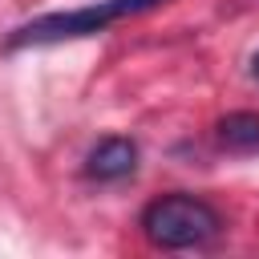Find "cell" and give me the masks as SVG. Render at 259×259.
<instances>
[{
	"mask_svg": "<svg viewBox=\"0 0 259 259\" xmlns=\"http://www.w3.org/2000/svg\"><path fill=\"white\" fill-rule=\"evenodd\" d=\"M158 4H166V0H97L85 8H69V12H45V16L12 28L4 49L12 53V49H36V45H61V40L93 36V32H105L109 24L138 16L146 8H158Z\"/></svg>",
	"mask_w": 259,
	"mask_h": 259,
	"instance_id": "1",
	"label": "cell"
},
{
	"mask_svg": "<svg viewBox=\"0 0 259 259\" xmlns=\"http://www.w3.org/2000/svg\"><path fill=\"white\" fill-rule=\"evenodd\" d=\"M223 231V214L206 202L194 198L186 190L162 194L142 210V235L162 247V251H182V247H202L206 239H214Z\"/></svg>",
	"mask_w": 259,
	"mask_h": 259,
	"instance_id": "2",
	"label": "cell"
},
{
	"mask_svg": "<svg viewBox=\"0 0 259 259\" xmlns=\"http://www.w3.org/2000/svg\"><path fill=\"white\" fill-rule=\"evenodd\" d=\"M134 170H138V146L130 138H101L85 158V174L97 182H121Z\"/></svg>",
	"mask_w": 259,
	"mask_h": 259,
	"instance_id": "3",
	"label": "cell"
},
{
	"mask_svg": "<svg viewBox=\"0 0 259 259\" xmlns=\"http://www.w3.org/2000/svg\"><path fill=\"white\" fill-rule=\"evenodd\" d=\"M214 138H219L223 150H235V154L259 150V113H227V117H219Z\"/></svg>",
	"mask_w": 259,
	"mask_h": 259,
	"instance_id": "4",
	"label": "cell"
},
{
	"mask_svg": "<svg viewBox=\"0 0 259 259\" xmlns=\"http://www.w3.org/2000/svg\"><path fill=\"white\" fill-rule=\"evenodd\" d=\"M251 77H255V81H259V53H255V57H251Z\"/></svg>",
	"mask_w": 259,
	"mask_h": 259,
	"instance_id": "5",
	"label": "cell"
}]
</instances>
